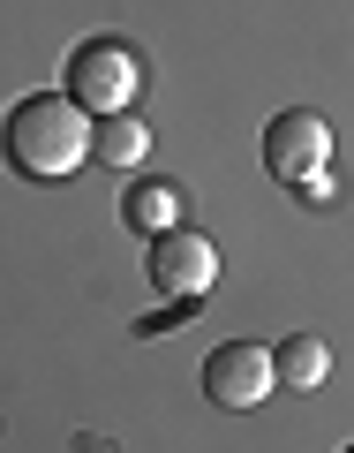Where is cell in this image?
Instances as JSON below:
<instances>
[{
  "label": "cell",
  "instance_id": "cell-1",
  "mask_svg": "<svg viewBox=\"0 0 354 453\" xmlns=\"http://www.w3.org/2000/svg\"><path fill=\"white\" fill-rule=\"evenodd\" d=\"M91 113L68 91H31L0 113V159L16 166L23 181H68L83 159H91Z\"/></svg>",
  "mask_w": 354,
  "mask_h": 453
},
{
  "label": "cell",
  "instance_id": "cell-2",
  "mask_svg": "<svg viewBox=\"0 0 354 453\" xmlns=\"http://www.w3.org/2000/svg\"><path fill=\"white\" fill-rule=\"evenodd\" d=\"M61 91L83 113H129L136 91H144V61H136L129 38H83L61 68Z\"/></svg>",
  "mask_w": 354,
  "mask_h": 453
},
{
  "label": "cell",
  "instance_id": "cell-3",
  "mask_svg": "<svg viewBox=\"0 0 354 453\" xmlns=\"http://www.w3.org/2000/svg\"><path fill=\"white\" fill-rule=\"evenodd\" d=\"M272 393H279L272 348H257V340H226V348H211V356H204V401L211 408L249 416V408H264Z\"/></svg>",
  "mask_w": 354,
  "mask_h": 453
},
{
  "label": "cell",
  "instance_id": "cell-4",
  "mask_svg": "<svg viewBox=\"0 0 354 453\" xmlns=\"http://www.w3.org/2000/svg\"><path fill=\"white\" fill-rule=\"evenodd\" d=\"M151 288H159L166 303H204V295L219 288V250H211L196 226L151 234Z\"/></svg>",
  "mask_w": 354,
  "mask_h": 453
},
{
  "label": "cell",
  "instance_id": "cell-5",
  "mask_svg": "<svg viewBox=\"0 0 354 453\" xmlns=\"http://www.w3.org/2000/svg\"><path fill=\"white\" fill-rule=\"evenodd\" d=\"M264 166H272V181H287V189H302L309 174H324V166H332V129H324V113H309V106L272 113V129H264Z\"/></svg>",
  "mask_w": 354,
  "mask_h": 453
},
{
  "label": "cell",
  "instance_id": "cell-6",
  "mask_svg": "<svg viewBox=\"0 0 354 453\" xmlns=\"http://www.w3.org/2000/svg\"><path fill=\"white\" fill-rule=\"evenodd\" d=\"M272 378L287 393H317L324 378H332V348H324L317 333H294V340H279L272 348Z\"/></svg>",
  "mask_w": 354,
  "mask_h": 453
},
{
  "label": "cell",
  "instance_id": "cell-7",
  "mask_svg": "<svg viewBox=\"0 0 354 453\" xmlns=\"http://www.w3.org/2000/svg\"><path fill=\"white\" fill-rule=\"evenodd\" d=\"M91 151L113 166V174H136V166L151 159V129L136 121V113H106V121L91 129Z\"/></svg>",
  "mask_w": 354,
  "mask_h": 453
},
{
  "label": "cell",
  "instance_id": "cell-8",
  "mask_svg": "<svg viewBox=\"0 0 354 453\" xmlns=\"http://www.w3.org/2000/svg\"><path fill=\"white\" fill-rule=\"evenodd\" d=\"M121 219L144 226V234H166V226H181V189L174 181H129V196H121Z\"/></svg>",
  "mask_w": 354,
  "mask_h": 453
},
{
  "label": "cell",
  "instance_id": "cell-9",
  "mask_svg": "<svg viewBox=\"0 0 354 453\" xmlns=\"http://www.w3.org/2000/svg\"><path fill=\"white\" fill-rule=\"evenodd\" d=\"M347 453H354V446H347Z\"/></svg>",
  "mask_w": 354,
  "mask_h": 453
}]
</instances>
